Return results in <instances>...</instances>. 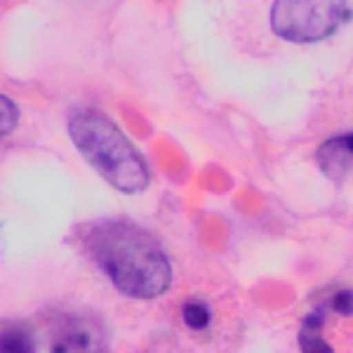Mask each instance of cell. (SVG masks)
<instances>
[{"label":"cell","instance_id":"cell-1","mask_svg":"<svg viewBox=\"0 0 353 353\" xmlns=\"http://www.w3.org/2000/svg\"><path fill=\"white\" fill-rule=\"evenodd\" d=\"M83 250L125 297L156 299L172 283L168 254L153 236L128 219H101L88 224Z\"/></svg>","mask_w":353,"mask_h":353},{"label":"cell","instance_id":"cell-2","mask_svg":"<svg viewBox=\"0 0 353 353\" xmlns=\"http://www.w3.org/2000/svg\"><path fill=\"white\" fill-rule=\"evenodd\" d=\"M66 128L85 163L104 176L113 189L123 193H141L149 189L151 172L144 156L106 113L92 106H78L68 113Z\"/></svg>","mask_w":353,"mask_h":353},{"label":"cell","instance_id":"cell-3","mask_svg":"<svg viewBox=\"0 0 353 353\" xmlns=\"http://www.w3.org/2000/svg\"><path fill=\"white\" fill-rule=\"evenodd\" d=\"M349 17V0H273L269 24L281 41L311 45L334 36Z\"/></svg>","mask_w":353,"mask_h":353},{"label":"cell","instance_id":"cell-4","mask_svg":"<svg viewBox=\"0 0 353 353\" xmlns=\"http://www.w3.org/2000/svg\"><path fill=\"white\" fill-rule=\"evenodd\" d=\"M52 351H99L104 346V334L88 318L78 316H61L54 323L52 341H50Z\"/></svg>","mask_w":353,"mask_h":353},{"label":"cell","instance_id":"cell-5","mask_svg":"<svg viewBox=\"0 0 353 353\" xmlns=\"http://www.w3.org/2000/svg\"><path fill=\"white\" fill-rule=\"evenodd\" d=\"M316 163L321 172L332 181H341L353 172V132L337 134L323 141L316 151Z\"/></svg>","mask_w":353,"mask_h":353},{"label":"cell","instance_id":"cell-6","mask_svg":"<svg viewBox=\"0 0 353 353\" xmlns=\"http://www.w3.org/2000/svg\"><path fill=\"white\" fill-rule=\"evenodd\" d=\"M325 309H316L304 318L299 327V346L301 351H316V353H330L332 346L323 337V327H325Z\"/></svg>","mask_w":353,"mask_h":353},{"label":"cell","instance_id":"cell-7","mask_svg":"<svg viewBox=\"0 0 353 353\" xmlns=\"http://www.w3.org/2000/svg\"><path fill=\"white\" fill-rule=\"evenodd\" d=\"M33 337L31 330L19 325V323H10L3 330V339H0V349L5 353H26L33 351Z\"/></svg>","mask_w":353,"mask_h":353},{"label":"cell","instance_id":"cell-8","mask_svg":"<svg viewBox=\"0 0 353 353\" xmlns=\"http://www.w3.org/2000/svg\"><path fill=\"white\" fill-rule=\"evenodd\" d=\"M181 318H184L186 327L201 332V330H205L212 323V311H210V306L203 304V301L191 299V301H186L184 309H181Z\"/></svg>","mask_w":353,"mask_h":353},{"label":"cell","instance_id":"cell-9","mask_svg":"<svg viewBox=\"0 0 353 353\" xmlns=\"http://www.w3.org/2000/svg\"><path fill=\"white\" fill-rule=\"evenodd\" d=\"M0 104H3V118H0V134L8 137L19 123V109L10 97H0Z\"/></svg>","mask_w":353,"mask_h":353},{"label":"cell","instance_id":"cell-10","mask_svg":"<svg viewBox=\"0 0 353 353\" xmlns=\"http://www.w3.org/2000/svg\"><path fill=\"white\" fill-rule=\"evenodd\" d=\"M327 309L339 316H353V290H339L327 301Z\"/></svg>","mask_w":353,"mask_h":353}]
</instances>
